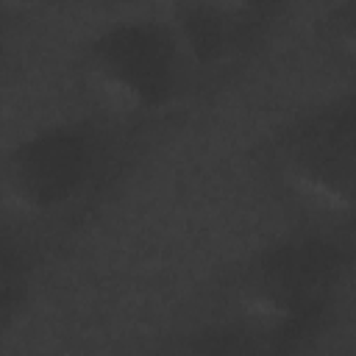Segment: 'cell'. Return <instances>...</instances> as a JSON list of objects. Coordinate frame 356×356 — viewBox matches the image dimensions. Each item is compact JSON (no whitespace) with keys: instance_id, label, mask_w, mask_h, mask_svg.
I'll return each mask as SVG.
<instances>
[{"instance_id":"6da1fadb","label":"cell","mask_w":356,"mask_h":356,"mask_svg":"<svg viewBox=\"0 0 356 356\" xmlns=\"http://www.w3.org/2000/svg\"><path fill=\"white\" fill-rule=\"evenodd\" d=\"M345 275L348 256L334 236L292 234L245 261L234 281V303L253 334H303L334 306Z\"/></svg>"},{"instance_id":"7a4b0ae2","label":"cell","mask_w":356,"mask_h":356,"mask_svg":"<svg viewBox=\"0 0 356 356\" xmlns=\"http://www.w3.org/2000/svg\"><path fill=\"white\" fill-rule=\"evenodd\" d=\"M186 61L172 22L136 14L103 25L83 42L81 78L106 108L153 117L178 100Z\"/></svg>"},{"instance_id":"3957f363","label":"cell","mask_w":356,"mask_h":356,"mask_svg":"<svg viewBox=\"0 0 356 356\" xmlns=\"http://www.w3.org/2000/svg\"><path fill=\"white\" fill-rule=\"evenodd\" d=\"M100 161L103 147L92 125L75 120L39 125L6 147L0 200L22 217H56L83 200Z\"/></svg>"},{"instance_id":"277c9868","label":"cell","mask_w":356,"mask_h":356,"mask_svg":"<svg viewBox=\"0 0 356 356\" xmlns=\"http://www.w3.org/2000/svg\"><path fill=\"white\" fill-rule=\"evenodd\" d=\"M275 172L284 186L323 214H348L356 184L353 97L337 95L298 114L275 139Z\"/></svg>"},{"instance_id":"5b68a950","label":"cell","mask_w":356,"mask_h":356,"mask_svg":"<svg viewBox=\"0 0 356 356\" xmlns=\"http://www.w3.org/2000/svg\"><path fill=\"white\" fill-rule=\"evenodd\" d=\"M28 273L25 248L6 231H0V312H6L19 295Z\"/></svg>"},{"instance_id":"8992f818","label":"cell","mask_w":356,"mask_h":356,"mask_svg":"<svg viewBox=\"0 0 356 356\" xmlns=\"http://www.w3.org/2000/svg\"><path fill=\"white\" fill-rule=\"evenodd\" d=\"M192 3H197V6H203L209 11H214V14L236 22V25H242V22H250L259 14H264L278 0H192Z\"/></svg>"},{"instance_id":"52a82bcc","label":"cell","mask_w":356,"mask_h":356,"mask_svg":"<svg viewBox=\"0 0 356 356\" xmlns=\"http://www.w3.org/2000/svg\"><path fill=\"white\" fill-rule=\"evenodd\" d=\"M25 3H44V0H25Z\"/></svg>"},{"instance_id":"ba28073f","label":"cell","mask_w":356,"mask_h":356,"mask_svg":"<svg viewBox=\"0 0 356 356\" xmlns=\"http://www.w3.org/2000/svg\"><path fill=\"white\" fill-rule=\"evenodd\" d=\"M0 47H3V31H0Z\"/></svg>"}]
</instances>
